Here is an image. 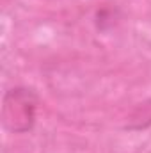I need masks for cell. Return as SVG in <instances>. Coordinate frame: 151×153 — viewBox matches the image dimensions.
I'll return each instance as SVG.
<instances>
[{
  "mask_svg": "<svg viewBox=\"0 0 151 153\" xmlns=\"http://www.w3.org/2000/svg\"><path fill=\"white\" fill-rule=\"evenodd\" d=\"M151 126V98L142 100L133 105V109L128 112L126 121L123 125L124 130L130 132H141Z\"/></svg>",
  "mask_w": 151,
  "mask_h": 153,
  "instance_id": "obj_2",
  "label": "cell"
},
{
  "mask_svg": "<svg viewBox=\"0 0 151 153\" xmlns=\"http://www.w3.org/2000/svg\"><path fill=\"white\" fill-rule=\"evenodd\" d=\"M38 94L29 87H11L2 96L0 119L9 134H27L34 128L38 117Z\"/></svg>",
  "mask_w": 151,
  "mask_h": 153,
  "instance_id": "obj_1",
  "label": "cell"
}]
</instances>
